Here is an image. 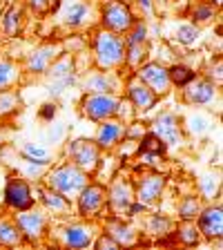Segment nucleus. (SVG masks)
Masks as SVG:
<instances>
[{"instance_id": "4be33fe9", "label": "nucleus", "mask_w": 223, "mask_h": 250, "mask_svg": "<svg viewBox=\"0 0 223 250\" xmlns=\"http://www.w3.org/2000/svg\"><path fill=\"white\" fill-rule=\"evenodd\" d=\"M20 16H22V11L18 9V7H9V9L5 11V18H2V29H5V34L14 36L16 31H18V25H20Z\"/></svg>"}, {"instance_id": "393cba45", "label": "nucleus", "mask_w": 223, "mask_h": 250, "mask_svg": "<svg viewBox=\"0 0 223 250\" xmlns=\"http://www.w3.org/2000/svg\"><path fill=\"white\" fill-rule=\"evenodd\" d=\"M42 203H45L49 210H54V212H65V210L69 208L67 199L56 194V192H42Z\"/></svg>"}, {"instance_id": "9b49d317", "label": "nucleus", "mask_w": 223, "mask_h": 250, "mask_svg": "<svg viewBox=\"0 0 223 250\" xmlns=\"http://www.w3.org/2000/svg\"><path fill=\"white\" fill-rule=\"evenodd\" d=\"M163 186H165V177H161V174L145 177L143 179V183H141V188H139V201L143 203V206L156 201V199L161 197Z\"/></svg>"}, {"instance_id": "dca6fc26", "label": "nucleus", "mask_w": 223, "mask_h": 250, "mask_svg": "<svg viewBox=\"0 0 223 250\" xmlns=\"http://www.w3.org/2000/svg\"><path fill=\"white\" fill-rule=\"evenodd\" d=\"M121 134H123V127L119 123H103L99 130V136H96V143L101 147H112L121 139Z\"/></svg>"}, {"instance_id": "473e14b6", "label": "nucleus", "mask_w": 223, "mask_h": 250, "mask_svg": "<svg viewBox=\"0 0 223 250\" xmlns=\"http://www.w3.org/2000/svg\"><path fill=\"white\" fill-rule=\"evenodd\" d=\"M67 74H72V61L69 58H65L61 62H54V67H52L54 78H62V76H67Z\"/></svg>"}, {"instance_id": "f8f14e48", "label": "nucleus", "mask_w": 223, "mask_h": 250, "mask_svg": "<svg viewBox=\"0 0 223 250\" xmlns=\"http://www.w3.org/2000/svg\"><path fill=\"white\" fill-rule=\"evenodd\" d=\"M42 228H45V219H42L38 212L36 214L25 212L18 217V230H20V234L29 237V239H36L38 234L42 232Z\"/></svg>"}, {"instance_id": "f03ea898", "label": "nucleus", "mask_w": 223, "mask_h": 250, "mask_svg": "<svg viewBox=\"0 0 223 250\" xmlns=\"http://www.w3.org/2000/svg\"><path fill=\"white\" fill-rule=\"evenodd\" d=\"M85 181H87V179H85V172L78 166H62L49 174V186H52L54 190H58V192H65V194L83 190Z\"/></svg>"}, {"instance_id": "f257e3e1", "label": "nucleus", "mask_w": 223, "mask_h": 250, "mask_svg": "<svg viewBox=\"0 0 223 250\" xmlns=\"http://www.w3.org/2000/svg\"><path fill=\"white\" fill-rule=\"evenodd\" d=\"M125 56V42L112 31H101L96 36V61L103 69L114 67Z\"/></svg>"}, {"instance_id": "4468645a", "label": "nucleus", "mask_w": 223, "mask_h": 250, "mask_svg": "<svg viewBox=\"0 0 223 250\" xmlns=\"http://www.w3.org/2000/svg\"><path fill=\"white\" fill-rule=\"evenodd\" d=\"M130 101L136 105L139 109H150L154 107L156 103V96L150 87H143V85H134L130 87Z\"/></svg>"}, {"instance_id": "cd10ccee", "label": "nucleus", "mask_w": 223, "mask_h": 250, "mask_svg": "<svg viewBox=\"0 0 223 250\" xmlns=\"http://www.w3.org/2000/svg\"><path fill=\"white\" fill-rule=\"evenodd\" d=\"M177 36H179V41H181V42H185V45H192V42L199 38V29L194 25H183V27H179Z\"/></svg>"}, {"instance_id": "58836bf2", "label": "nucleus", "mask_w": 223, "mask_h": 250, "mask_svg": "<svg viewBox=\"0 0 223 250\" xmlns=\"http://www.w3.org/2000/svg\"><path fill=\"white\" fill-rule=\"evenodd\" d=\"M54 114H56V105H52V103L42 105V109H41V116H42V119L52 121V119H54Z\"/></svg>"}, {"instance_id": "2f4dec72", "label": "nucleus", "mask_w": 223, "mask_h": 250, "mask_svg": "<svg viewBox=\"0 0 223 250\" xmlns=\"http://www.w3.org/2000/svg\"><path fill=\"white\" fill-rule=\"evenodd\" d=\"M150 230L156 234H165L167 230H170V221H167L165 217H161V214H154L150 221Z\"/></svg>"}, {"instance_id": "f704fd0d", "label": "nucleus", "mask_w": 223, "mask_h": 250, "mask_svg": "<svg viewBox=\"0 0 223 250\" xmlns=\"http://www.w3.org/2000/svg\"><path fill=\"white\" fill-rule=\"evenodd\" d=\"M114 230H116V232H107V234H112V237H114V239L116 241H119V244H121V241H132V230L130 228H125V226H121V224H116L114 226Z\"/></svg>"}, {"instance_id": "20e7f679", "label": "nucleus", "mask_w": 223, "mask_h": 250, "mask_svg": "<svg viewBox=\"0 0 223 250\" xmlns=\"http://www.w3.org/2000/svg\"><path fill=\"white\" fill-rule=\"evenodd\" d=\"M83 109L85 114L94 121H103L107 116L116 114V109H119V101L114 96H107V94H92L87 99L83 101Z\"/></svg>"}, {"instance_id": "e433bc0d", "label": "nucleus", "mask_w": 223, "mask_h": 250, "mask_svg": "<svg viewBox=\"0 0 223 250\" xmlns=\"http://www.w3.org/2000/svg\"><path fill=\"white\" fill-rule=\"evenodd\" d=\"M190 123H192V132H197V134L208 130V119H203V116H192Z\"/></svg>"}, {"instance_id": "1a4fd4ad", "label": "nucleus", "mask_w": 223, "mask_h": 250, "mask_svg": "<svg viewBox=\"0 0 223 250\" xmlns=\"http://www.w3.org/2000/svg\"><path fill=\"white\" fill-rule=\"evenodd\" d=\"M199 228L205 237L214 239V237H221L223 232V217H221V208H208L203 210V214H199Z\"/></svg>"}, {"instance_id": "bb28decb", "label": "nucleus", "mask_w": 223, "mask_h": 250, "mask_svg": "<svg viewBox=\"0 0 223 250\" xmlns=\"http://www.w3.org/2000/svg\"><path fill=\"white\" fill-rule=\"evenodd\" d=\"M112 203L119 206V208H127V206H130V192H127V188H125L123 183L112 190Z\"/></svg>"}, {"instance_id": "a19ab883", "label": "nucleus", "mask_w": 223, "mask_h": 250, "mask_svg": "<svg viewBox=\"0 0 223 250\" xmlns=\"http://www.w3.org/2000/svg\"><path fill=\"white\" fill-rule=\"evenodd\" d=\"M47 2H49V0H29V5L34 7V9H45Z\"/></svg>"}, {"instance_id": "7c9ffc66", "label": "nucleus", "mask_w": 223, "mask_h": 250, "mask_svg": "<svg viewBox=\"0 0 223 250\" xmlns=\"http://www.w3.org/2000/svg\"><path fill=\"white\" fill-rule=\"evenodd\" d=\"M132 27H134V31H132L130 38H127V45H143L145 34H147L145 25H143V22H136V25H132Z\"/></svg>"}, {"instance_id": "a878e982", "label": "nucleus", "mask_w": 223, "mask_h": 250, "mask_svg": "<svg viewBox=\"0 0 223 250\" xmlns=\"http://www.w3.org/2000/svg\"><path fill=\"white\" fill-rule=\"evenodd\" d=\"M199 214V201L194 197H185L181 203V217L185 219V221H190V219H194Z\"/></svg>"}, {"instance_id": "6ab92c4d", "label": "nucleus", "mask_w": 223, "mask_h": 250, "mask_svg": "<svg viewBox=\"0 0 223 250\" xmlns=\"http://www.w3.org/2000/svg\"><path fill=\"white\" fill-rule=\"evenodd\" d=\"M85 87H87L89 92L105 94V92H109V89H114V81H112V78H109L107 74H94V76H89V78H87Z\"/></svg>"}, {"instance_id": "79ce46f5", "label": "nucleus", "mask_w": 223, "mask_h": 250, "mask_svg": "<svg viewBox=\"0 0 223 250\" xmlns=\"http://www.w3.org/2000/svg\"><path fill=\"white\" fill-rule=\"evenodd\" d=\"M139 5H141V9L152 11V0H139Z\"/></svg>"}, {"instance_id": "0eeeda50", "label": "nucleus", "mask_w": 223, "mask_h": 250, "mask_svg": "<svg viewBox=\"0 0 223 250\" xmlns=\"http://www.w3.org/2000/svg\"><path fill=\"white\" fill-rule=\"evenodd\" d=\"M69 154L74 156V161H76L78 167H94L96 161H99V147L89 143V141H74L72 146H69Z\"/></svg>"}, {"instance_id": "c756f323", "label": "nucleus", "mask_w": 223, "mask_h": 250, "mask_svg": "<svg viewBox=\"0 0 223 250\" xmlns=\"http://www.w3.org/2000/svg\"><path fill=\"white\" fill-rule=\"evenodd\" d=\"M179 239L183 241V244H187V246H194V244H199V232H197V228L194 226H183L181 230H179Z\"/></svg>"}, {"instance_id": "aec40b11", "label": "nucleus", "mask_w": 223, "mask_h": 250, "mask_svg": "<svg viewBox=\"0 0 223 250\" xmlns=\"http://www.w3.org/2000/svg\"><path fill=\"white\" fill-rule=\"evenodd\" d=\"M22 156H25V161H29V163H42V166H45L47 159H49V152H47V147L27 143V146L22 147Z\"/></svg>"}, {"instance_id": "4c0bfd02", "label": "nucleus", "mask_w": 223, "mask_h": 250, "mask_svg": "<svg viewBox=\"0 0 223 250\" xmlns=\"http://www.w3.org/2000/svg\"><path fill=\"white\" fill-rule=\"evenodd\" d=\"M105 246H109V248H119V241L112 237V234H105V237H101L99 241H96V248H105Z\"/></svg>"}, {"instance_id": "5701e85b", "label": "nucleus", "mask_w": 223, "mask_h": 250, "mask_svg": "<svg viewBox=\"0 0 223 250\" xmlns=\"http://www.w3.org/2000/svg\"><path fill=\"white\" fill-rule=\"evenodd\" d=\"M52 47H45V49H41V52H34L31 54V58H29V69L31 72H45L47 69V61L52 58Z\"/></svg>"}, {"instance_id": "7ed1b4c3", "label": "nucleus", "mask_w": 223, "mask_h": 250, "mask_svg": "<svg viewBox=\"0 0 223 250\" xmlns=\"http://www.w3.org/2000/svg\"><path fill=\"white\" fill-rule=\"evenodd\" d=\"M103 22L112 31H127L136 21H134V14H132L130 5H125L121 0H112L103 9Z\"/></svg>"}, {"instance_id": "412c9836", "label": "nucleus", "mask_w": 223, "mask_h": 250, "mask_svg": "<svg viewBox=\"0 0 223 250\" xmlns=\"http://www.w3.org/2000/svg\"><path fill=\"white\" fill-rule=\"evenodd\" d=\"M20 230L18 226L9 224V221H0V244H7V246H14L20 241Z\"/></svg>"}, {"instance_id": "39448f33", "label": "nucleus", "mask_w": 223, "mask_h": 250, "mask_svg": "<svg viewBox=\"0 0 223 250\" xmlns=\"http://www.w3.org/2000/svg\"><path fill=\"white\" fill-rule=\"evenodd\" d=\"M5 201H7V206H11V208H16V210L31 208L34 199H31L29 186H27L25 181H20V179H11L5 188Z\"/></svg>"}, {"instance_id": "f3484780", "label": "nucleus", "mask_w": 223, "mask_h": 250, "mask_svg": "<svg viewBox=\"0 0 223 250\" xmlns=\"http://www.w3.org/2000/svg\"><path fill=\"white\" fill-rule=\"evenodd\" d=\"M89 239H92V234H89V230L83 228V226H72V228H67V232H65V241H67V246H72V248H85V246H89Z\"/></svg>"}, {"instance_id": "6e6552de", "label": "nucleus", "mask_w": 223, "mask_h": 250, "mask_svg": "<svg viewBox=\"0 0 223 250\" xmlns=\"http://www.w3.org/2000/svg\"><path fill=\"white\" fill-rule=\"evenodd\" d=\"M159 139L165 143V146H177L181 143V134H179V123L174 114H161L156 119V132Z\"/></svg>"}, {"instance_id": "c9c22d12", "label": "nucleus", "mask_w": 223, "mask_h": 250, "mask_svg": "<svg viewBox=\"0 0 223 250\" xmlns=\"http://www.w3.org/2000/svg\"><path fill=\"white\" fill-rule=\"evenodd\" d=\"M143 45H127V62H139L141 61V56H143Z\"/></svg>"}, {"instance_id": "c85d7f7f", "label": "nucleus", "mask_w": 223, "mask_h": 250, "mask_svg": "<svg viewBox=\"0 0 223 250\" xmlns=\"http://www.w3.org/2000/svg\"><path fill=\"white\" fill-rule=\"evenodd\" d=\"M14 78H16L14 65H11V62H0V89H5Z\"/></svg>"}, {"instance_id": "423d86ee", "label": "nucleus", "mask_w": 223, "mask_h": 250, "mask_svg": "<svg viewBox=\"0 0 223 250\" xmlns=\"http://www.w3.org/2000/svg\"><path fill=\"white\" fill-rule=\"evenodd\" d=\"M141 81L147 85V87L152 89V92H165L167 85H170V76H167V69L161 67L159 62H147V65H143L139 72Z\"/></svg>"}, {"instance_id": "ddd939ff", "label": "nucleus", "mask_w": 223, "mask_h": 250, "mask_svg": "<svg viewBox=\"0 0 223 250\" xmlns=\"http://www.w3.org/2000/svg\"><path fill=\"white\" fill-rule=\"evenodd\" d=\"M214 85L210 83V81H197L194 83L192 81V85L185 89V96H187V101L190 103H208V101H212V96H214Z\"/></svg>"}, {"instance_id": "ea45409f", "label": "nucleus", "mask_w": 223, "mask_h": 250, "mask_svg": "<svg viewBox=\"0 0 223 250\" xmlns=\"http://www.w3.org/2000/svg\"><path fill=\"white\" fill-rule=\"evenodd\" d=\"M11 105H14V96H2V101H0V109H11Z\"/></svg>"}, {"instance_id": "72a5a7b5", "label": "nucleus", "mask_w": 223, "mask_h": 250, "mask_svg": "<svg viewBox=\"0 0 223 250\" xmlns=\"http://www.w3.org/2000/svg\"><path fill=\"white\" fill-rule=\"evenodd\" d=\"M210 18H214V7L212 5H199L197 9H194V21L205 22V21H210Z\"/></svg>"}, {"instance_id": "a211bd4d", "label": "nucleus", "mask_w": 223, "mask_h": 250, "mask_svg": "<svg viewBox=\"0 0 223 250\" xmlns=\"http://www.w3.org/2000/svg\"><path fill=\"white\" fill-rule=\"evenodd\" d=\"M167 76L179 87H185V85H190L194 81V72L190 67H185V65H174L172 69H167Z\"/></svg>"}, {"instance_id": "b1692460", "label": "nucleus", "mask_w": 223, "mask_h": 250, "mask_svg": "<svg viewBox=\"0 0 223 250\" xmlns=\"http://www.w3.org/2000/svg\"><path fill=\"white\" fill-rule=\"evenodd\" d=\"M87 16H89L87 5H83V2H74V5L67 9V22H69V25H74V27L83 25Z\"/></svg>"}, {"instance_id": "9d476101", "label": "nucleus", "mask_w": 223, "mask_h": 250, "mask_svg": "<svg viewBox=\"0 0 223 250\" xmlns=\"http://www.w3.org/2000/svg\"><path fill=\"white\" fill-rule=\"evenodd\" d=\"M103 201H105V190L101 186H89V188L83 186V192L78 197V208H81L83 214H94L99 212Z\"/></svg>"}, {"instance_id": "2eb2a0df", "label": "nucleus", "mask_w": 223, "mask_h": 250, "mask_svg": "<svg viewBox=\"0 0 223 250\" xmlns=\"http://www.w3.org/2000/svg\"><path fill=\"white\" fill-rule=\"evenodd\" d=\"M165 147L167 146L154 134V132H150V134H145L143 139H141V152H145V154H147V163H154V161H152L154 156L165 154Z\"/></svg>"}]
</instances>
